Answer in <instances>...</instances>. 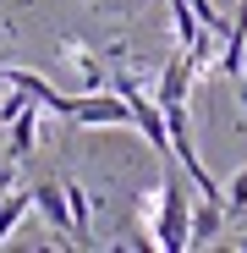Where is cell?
Instances as JSON below:
<instances>
[{
  "mask_svg": "<svg viewBox=\"0 0 247 253\" xmlns=\"http://www.w3.org/2000/svg\"><path fill=\"white\" fill-rule=\"evenodd\" d=\"M148 237H154V248H165V253L192 248V182H187V176H176V171H165V176H159Z\"/></svg>",
  "mask_w": 247,
  "mask_h": 253,
  "instance_id": "obj_1",
  "label": "cell"
},
{
  "mask_svg": "<svg viewBox=\"0 0 247 253\" xmlns=\"http://www.w3.org/2000/svg\"><path fill=\"white\" fill-rule=\"evenodd\" d=\"M192 83H198V66H192V55L176 44V55L159 66V88H154V99L171 110V105H187V94H192Z\"/></svg>",
  "mask_w": 247,
  "mask_h": 253,
  "instance_id": "obj_2",
  "label": "cell"
},
{
  "mask_svg": "<svg viewBox=\"0 0 247 253\" xmlns=\"http://www.w3.org/2000/svg\"><path fill=\"white\" fill-rule=\"evenodd\" d=\"M33 209L44 215V226L55 237H71V209H66V187L61 182H33Z\"/></svg>",
  "mask_w": 247,
  "mask_h": 253,
  "instance_id": "obj_3",
  "label": "cell"
},
{
  "mask_svg": "<svg viewBox=\"0 0 247 253\" xmlns=\"http://www.w3.org/2000/svg\"><path fill=\"white\" fill-rule=\"evenodd\" d=\"M61 66H71L88 88H105V61L94 44H82V39H61Z\"/></svg>",
  "mask_w": 247,
  "mask_h": 253,
  "instance_id": "obj_4",
  "label": "cell"
},
{
  "mask_svg": "<svg viewBox=\"0 0 247 253\" xmlns=\"http://www.w3.org/2000/svg\"><path fill=\"white\" fill-rule=\"evenodd\" d=\"M66 187V209H71V248H88L94 242V198L82 182H61Z\"/></svg>",
  "mask_w": 247,
  "mask_h": 253,
  "instance_id": "obj_5",
  "label": "cell"
},
{
  "mask_svg": "<svg viewBox=\"0 0 247 253\" xmlns=\"http://www.w3.org/2000/svg\"><path fill=\"white\" fill-rule=\"evenodd\" d=\"M225 198H198L192 204V248H209L220 231H225Z\"/></svg>",
  "mask_w": 247,
  "mask_h": 253,
  "instance_id": "obj_6",
  "label": "cell"
},
{
  "mask_svg": "<svg viewBox=\"0 0 247 253\" xmlns=\"http://www.w3.org/2000/svg\"><path fill=\"white\" fill-rule=\"evenodd\" d=\"M38 116H44V105H28V110L11 121V149H6L11 160H28V154L38 149Z\"/></svg>",
  "mask_w": 247,
  "mask_h": 253,
  "instance_id": "obj_7",
  "label": "cell"
},
{
  "mask_svg": "<svg viewBox=\"0 0 247 253\" xmlns=\"http://www.w3.org/2000/svg\"><path fill=\"white\" fill-rule=\"evenodd\" d=\"M28 209H33V187H11L6 204H0V242L17 237V226L28 220Z\"/></svg>",
  "mask_w": 247,
  "mask_h": 253,
  "instance_id": "obj_8",
  "label": "cell"
},
{
  "mask_svg": "<svg viewBox=\"0 0 247 253\" xmlns=\"http://www.w3.org/2000/svg\"><path fill=\"white\" fill-rule=\"evenodd\" d=\"M0 72H6V77L17 83V88H22V94H28L33 105H44V110H50V105L61 99V94L50 88V83H44V77H38V72H22V66H0Z\"/></svg>",
  "mask_w": 247,
  "mask_h": 253,
  "instance_id": "obj_9",
  "label": "cell"
},
{
  "mask_svg": "<svg viewBox=\"0 0 247 253\" xmlns=\"http://www.w3.org/2000/svg\"><path fill=\"white\" fill-rule=\"evenodd\" d=\"M242 209H247V165L225 182V215H242Z\"/></svg>",
  "mask_w": 247,
  "mask_h": 253,
  "instance_id": "obj_10",
  "label": "cell"
},
{
  "mask_svg": "<svg viewBox=\"0 0 247 253\" xmlns=\"http://www.w3.org/2000/svg\"><path fill=\"white\" fill-rule=\"evenodd\" d=\"M236 105H242V116H247V61H242V72H236Z\"/></svg>",
  "mask_w": 247,
  "mask_h": 253,
  "instance_id": "obj_11",
  "label": "cell"
},
{
  "mask_svg": "<svg viewBox=\"0 0 247 253\" xmlns=\"http://www.w3.org/2000/svg\"><path fill=\"white\" fill-rule=\"evenodd\" d=\"M231 248H242V253H247V237H236V242H231Z\"/></svg>",
  "mask_w": 247,
  "mask_h": 253,
  "instance_id": "obj_12",
  "label": "cell"
},
{
  "mask_svg": "<svg viewBox=\"0 0 247 253\" xmlns=\"http://www.w3.org/2000/svg\"><path fill=\"white\" fill-rule=\"evenodd\" d=\"M22 6H33V0H22Z\"/></svg>",
  "mask_w": 247,
  "mask_h": 253,
  "instance_id": "obj_13",
  "label": "cell"
},
{
  "mask_svg": "<svg viewBox=\"0 0 247 253\" xmlns=\"http://www.w3.org/2000/svg\"><path fill=\"white\" fill-rule=\"evenodd\" d=\"M242 6H247V0H242Z\"/></svg>",
  "mask_w": 247,
  "mask_h": 253,
  "instance_id": "obj_14",
  "label": "cell"
}]
</instances>
